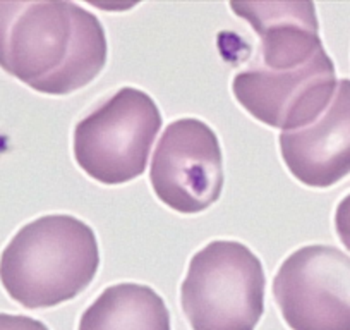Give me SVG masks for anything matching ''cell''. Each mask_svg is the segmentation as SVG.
<instances>
[{"label":"cell","instance_id":"obj_1","mask_svg":"<svg viewBox=\"0 0 350 330\" xmlns=\"http://www.w3.org/2000/svg\"><path fill=\"white\" fill-rule=\"evenodd\" d=\"M102 23L74 2H0V67L45 95L84 88L107 64Z\"/></svg>","mask_w":350,"mask_h":330},{"label":"cell","instance_id":"obj_2","mask_svg":"<svg viewBox=\"0 0 350 330\" xmlns=\"http://www.w3.org/2000/svg\"><path fill=\"white\" fill-rule=\"evenodd\" d=\"M100 267L93 229L72 215H43L23 225L0 255V284L28 309L79 296Z\"/></svg>","mask_w":350,"mask_h":330},{"label":"cell","instance_id":"obj_3","mask_svg":"<svg viewBox=\"0 0 350 330\" xmlns=\"http://www.w3.org/2000/svg\"><path fill=\"white\" fill-rule=\"evenodd\" d=\"M261 260L239 241H211L189 262L180 305L193 330H254L265 313Z\"/></svg>","mask_w":350,"mask_h":330},{"label":"cell","instance_id":"obj_4","mask_svg":"<svg viewBox=\"0 0 350 330\" xmlns=\"http://www.w3.org/2000/svg\"><path fill=\"white\" fill-rule=\"evenodd\" d=\"M160 127L161 116L154 100L126 86L76 124L74 158L98 183H129L146 170Z\"/></svg>","mask_w":350,"mask_h":330},{"label":"cell","instance_id":"obj_5","mask_svg":"<svg viewBox=\"0 0 350 330\" xmlns=\"http://www.w3.org/2000/svg\"><path fill=\"white\" fill-rule=\"evenodd\" d=\"M273 296L292 330H350V257L333 246L299 248L278 268Z\"/></svg>","mask_w":350,"mask_h":330},{"label":"cell","instance_id":"obj_6","mask_svg":"<svg viewBox=\"0 0 350 330\" xmlns=\"http://www.w3.org/2000/svg\"><path fill=\"white\" fill-rule=\"evenodd\" d=\"M150 181L161 203L179 214H200L220 198L224 158L215 131L194 117L165 127L153 153Z\"/></svg>","mask_w":350,"mask_h":330},{"label":"cell","instance_id":"obj_7","mask_svg":"<svg viewBox=\"0 0 350 330\" xmlns=\"http://www.w3.org/2000/svg\"><path fill=\"white\" fill-rule=\"evenodd\" d=\"M335 64L329 55L292 73L249 67L235 74L232 90L245 112L259 123L294 131L314 123L336 92Z\"/></svg>","mask_w":350,"mask_h":330},{"label":"cell","instance_id":"obj_8","mask_svg":"<svg viewBox=\"0 0 350 330\" xmlns=\"http://www.w3.org/2000/svg\"><path fill=\"white\" fill-rule=\"evenodd\" d=\"M287 169L309 188L335 186L350 174V79L338 81L325 112L308 126L282 131Z\"/></svg>","mask_w":350,"mask_h":330},{"label":"cell","instance_id":"obj_9","mask_svg":"<svg viewBox=\"0 0 350 330\" xmlns=\"http://www.w3.org/2000/svg\"><path fill=\"white\" fill-rule=\"evenodd\" d=\"M230 9L259 36V64L251 67L292 73L328 55L311 2H230Z\"/></svg>","mask_w":350,"mask_h":330},{"label":"cell","instance_id":"obj_10","mask_svg":"<svg viewBox=\"0 0 350 330\" xmlns=\"http://www.w3.org/2000/svg\"><path fill=\"white\" fill-rule=\"evenodd\" d=\"M77 330H170V312L150 285L122 282L96 298Z\"/></svg>","mask_w":350,"mask_h":330},{"label":"cell","instance_id":"obj_11","mask_svg":"<svg viewBox=\"0 0 350 330\" xmlns=\"http://www.w3.org/2000/svg\"><path fill=\"white\" fill-rule=\"evenodd\" d=\"M335 231L342 244L350 251V194H347L336 207Z\"/></svg>","mask_w":350,"mask_h":330},{"label":"cell","instance_id":"obj_12","mask_svg":"<svg viewBox=\"0 0 350 330\" xmlns=\"http://www.w3.org/2000/svg\"><path fill=\"white\" fill-rule=\"evenodd\" d=\"M0 330H49V327L31 316L0 313Z\"/></svg>","mask_w":350,"mask_h":330}]
</instances>
